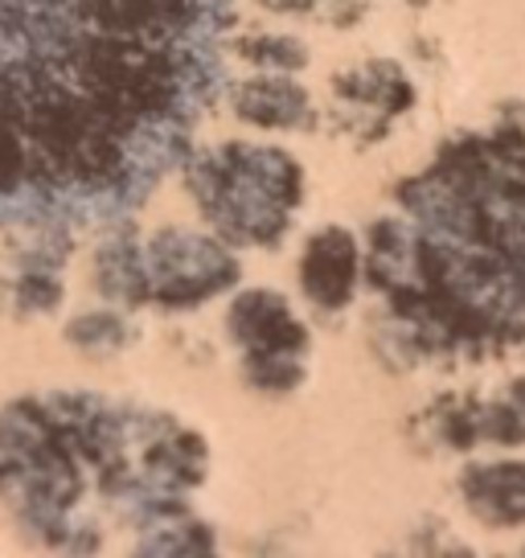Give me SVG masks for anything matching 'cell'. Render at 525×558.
I'll use <instances>...</instances> for the list:
<instances>
[{
	"label": "cell",
	"instance_id": "1",
	"mask_svg": "<svg viewBox=\"0 0 525 558\" xmlns=\"http://www.w3.org/2000/svg\"><path fill=\"white\" fill-rule=\"evenodd\" d=\"M202 0H0V227L87 222L181 123Z\"/></svg>",
	"mask_w": 525,
	"mask_h": 558
},
{
	"label": "cell",
	"instance_id": "2",
	"mask_svg": "<svg viewBox=\"0 0 525 558\" xmlns=\"http://www.w3.org/2000/svg\"><path fill=\"white\" fill-rule=\"evenodd\" d=\"M304 283H308V292H313V296L341 300L345 296V288H350V255L333 259V255H329V246H316L313 259L304 263Z\"/></svg>",
	"mask_w": 525,
	"mask_h": 558
},
{
	"label": "cell",
	"instance_id": "3",
	"mask_svg": "<svg viewBox=\"0 0 525 558\" xmlns=\"http://www.w3.org/2000/svg\"><path fill=\"white\" fill-rule=\"evenodd\" d=\"M62 300V283L53 271H25L17 279V304L25 313H46V308H58Z\"/></svg>",
	"mask_w": 525,
	"mask_h": 558
},
{
	"label": "cell",
	"instance_id": "4",
	"mask_svg": "<svg viewBox=\"0 0 525 558\" xmlns=\"http://www.w3.org/2000/svg\"><path fill=\"white\" fill-rule=\"evenodd\" d=\"M115 337H120V320H115V316H107V313L83 316V320H74L71 325V341L78 349L83 345L95 349V345H103V341H115Z\"/></svg>",
	"mask_w": 525,
	"mask_h": 558
}]
</instances>
